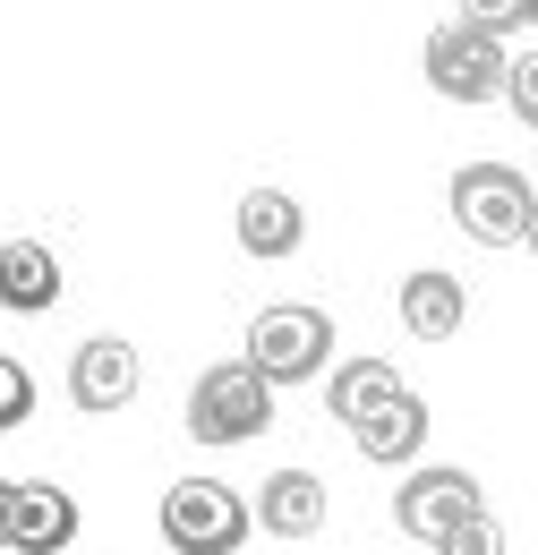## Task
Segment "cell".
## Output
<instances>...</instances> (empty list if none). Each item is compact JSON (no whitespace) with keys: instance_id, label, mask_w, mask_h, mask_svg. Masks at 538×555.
Masks as SVG:
<instances>
[{"instance_id":"2","label":"cell","mask_w":538,"mask_h":555,"mask_svg":"<svg viewBox=\"0 0 538 555\" xmlns=\"http://www.w3.org/2000/svg\"><path fill=\"white\" fill-rule=\"evenodd\" d=\"M248 530H257V513L240 504V487H222V479L163 487V539H171V555H240Z\"/></svg>"},{"instance_id":"9","label":"cell","mask_w":538,"mask_h":555,"mask_svg":"<svg viewBox=\"0 0 538 555\" xmlns=\"http://www.w3.org/2000/svg\"><path fill=\"white\" fill-rule=\"evenodd\" d=\"M77 539V495L52 479H17L9 495V555H61Z\"/></svg>"},{"instance_id":"13","label":"cell","mask_w":538,"mask_h":555,"mask_svg":"<svg viewBox=\"0 0 538 555\" xmlns=\"http://www.w3.org/2000/svg\"><path fill=\"white\" fill-rule=\"evenodd\" d=\"M462 317H471V291H462L453 274H436V266H427V274L402 282V325L419 334V343H453V334H462Z\"/></svg>"},{"instance_id":"6","label":"cell","mask_w":538,"mask_h":555,"mask_svg":"<svg viewBox=\"0 0 538 555\" xmlns=\"http://www.w3.org/2000/svg\"><path fill=\"white\" fill-rule=\"evenodd\" d=\"M471 513H478L471 470H445V462H436V470H410V479L394 487V521H402L410 539H427V547H436L453 521H471Z\"/></svg>"},{"instance_id":"16","label":"cell","mask_w":538,"mask_h":555,"mask_svg":"<svg viewBox=\"0 0 538 555\" xmlns=\"http://www.w3.org/2000/svg\"><path fill=\"white\" fill-rule=\"evenodd\" d=\"M26 418H35V376L0 350V436H9V427H26Z\"/></svg>"},{"instance_id":"18","label":"cell","mask_w":538,"mask_h":555,"mask_svg":"<svg viewBox=\"0 0 538 555\" xmlns=\"http://www.w3.org/2000/svg\"><path fill=\"white\" fill-rule=\"evenodd\" d=\"M462 26H478V35H504V26H522V0H462Z\"/></svg>"},{"instance_id":"3","label":"cell","mask_w":538,"mask_h":555,"mask_svg":"<svg viewBox=\"0 0 538 555\" xmlns=\"http://www.w3.org/2000/svg\"><path fill=\"white\" fill-rule=\"evenodd\" d=\"M266 418H273V385L248 359H222L189 385V436L197 444H248V436H266Z\"/></svg>"},{"instance_id":"8","label":"cell","mask_w":538,"mask_h":555,"mask_svg":"<svg viewBox=\"0 0 538 555\" xmlns=\"http://www.w3.org/2000/svg\"><path fill=\"white\" fill-rule=\"evenodd\" d=\"M350 444H359L368 462H385V470L419 462V444H427V402H419L410 385H394L385 402H368V411L350 418Z\"/></svg>"},{"instance_id":"7","label":"cell","mask_w":538,"mask_h":555,"mask_svg":"<svg viewBox=\"0 0 538 555\" xmlns=\"http://www.w3.org/2000/svg\"><path fill=\"white\" fill-rule=\"evenodd\" d=\"M137 376H145L137 350L120 343V334H94V343L68 359V402L94 411V418H103V411H129V402H137Z\"/></svg>"},{"instance_id":"14","label":"cell","mask_w":538,"mask_h":555,"mask_svg":"<svg viewBox=\"0 0 538 555\" xmlns=\"http://www.w3.org/2000/svg\"><path fill=\"white\" fill-rule=\"evenodd\" d=\"M402 376H394V359H342V376L325 385V402H334V418H359L368 402H385Z\"/></svg>"},{"instance_id":"21","label":"cell","mask_w":538,"mask_h":555,"mask_svg":"<svg viewBox=\"0 0 538 555\" xmlns=\"http://www.w3.org/2000/svg\"><path fill=\"white\" fill-rule=\"evenodd\" d=\"M522 26H538V0H522Z\"/></svg>"},{"instance_id":"5","label":"cell","mask_w":538,"mask_h":555,"mask_svg":"<svg viewBox=\"0 0 538 555\" xmlns=\"http://www.w3.org/2000/svg\"><path fill=\"white\" fill-rule=\"evenodd\" d=\"M325 350H334V317L325 308H266L248 325V367L266 385H308L325 367Z\"/></svg>"},{"instance_id":"15","label":"cell","mask_w":538,"mask_h":555,"mask_svg":"<svg viewBox=\"0 0 538 555\" xmlns=\"http://www.w3.org/2000/svg\"><path fill=\"white\" fill-rule=\"evenodd\" d=\"M436 555H504V521H496V513L478 504L471 521H453V530L436 539Z\"/></svg>"},{"instance_id":"19","label":"cell","mask_w":538,"mask_h":555,"mask_svg":"<svg viewBox=\"0 0 538 555\" xmlns=\"http://www.w3.org/2000/svg\"><path fill=\"white\" fill-rule=\"evenodd\" d=\"M9 495H17V479H0V555H9Z\"/></svg>"},{"instance_id":"20","label":"cell","mask_w":538,"mask_h":555,"mask_svg":"<svg viewBox=\"0 0 538 555\" xmlns=\"http://www.w3.org/2000/svg\"><path fill=\"white\" fill-rule=\"evenodd\" d=\"M522 248H530V257H538V206H530V231H522Z\"/></svg>"},{"instance_id":"11","label":"cell","mask_w":538,"mask_h":555,"mask_svg":"<svg viewBox=\"0 0 538 555\" xmlns=\"http://www.w3.org/2000/svg\"><path fill=\"white\" fill-rule=\"evenodd\" d=\"M299 240H308V214H299V197L291 189H248L240 197V248L248 257H299Z\"/></svg>"},{"instance_id":"1","label":"cell","mask_w":538,"mask_h":555,"mask_svg":"<svg viewBox=\"0 0 538 555\" xmlns=\"http://www.w3.org/2000/svg\"><path fill=\"white\" fill-rule=\"evenodd\" d=\"M445 206H453V231H462V240H478V248H522L538 189L513 163H462L453 189H445Z\"/></svg>"},{"instance_id":"17","label":"cell","mask_w":538,"mask_h":555,"mask_svg":"<svg viewBox=\"0 0 538 555\" xmlns=\"http://www.w3.org/2000/svg\"><path fill=\"white\" fill-rule=\"evenodd\" d=\"M504 103H513V112L538 129V52H522V61H513V77H504Z\"/></svg>"},{"instance_id":"10","label":"cell","mask_w":538,"mask_h":555,"mask_svg":"<svg viewBox=\"0 0 538 555\" xmlns=\"http://www.w3.org/2000/svg\"><path fill=\"white\" fill-rule=\"evenodd\" d=\"M248 513H257V530H273V539H317L325 530V479L317 470H273Z\"/></svg>"},{"instance_id":"4","label":"cell","mask_w":538,"mask_h":555,"mask_svg":"<svg viewBox=\"0 0 538 555\" xmlns=\"http://www.w3.org/2000/svg\"><path fill=\"white\" fill-rule=\"evenodd\" d=\"M504 77H513L504 35H478V26H462V17L427 35V86H436L445 103H496Z\"/></svg>"},{"instance_id":"12","label":"cell","mask_w":538,"mask_h":555,"mask_svg":"<svg viewBox=\"0 0 538 555\" xmlns=\"http://www.w3.org/2000/svg\"><path fill=\"white\" fill-rule=\"evenodd\" d=\"M52 299H61V257L43 240H0V308L43 317Z\"/></svg>"}]
</instances>
